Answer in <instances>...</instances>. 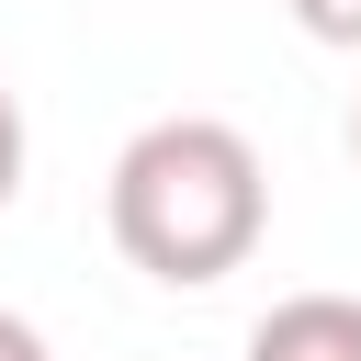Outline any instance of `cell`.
Segmentation results:
<instances>
[{"label":"cell","mask_w":361,"mask_h":361,"mask_svg":"<svg viewBox=\"0 0 361 361\" xmlns=\"http://www.w3.org/2000/svg\"><path fill=\"white\" fill-rule=\"evenodd\" d=\"M11 192H23V102L0 90V214H11Z\"/></svg>","instance_id":"4"},{"label":"cell","mask_w":361,"mask_h":361,"mask_svg":"<svg viewBox=\"0 0 361 361\" xmlns=\"http://www.w3.org/2000/svg\"><path fill=\"white\" fill-rule=\"evenodd\" d=\"M248 361H361V293H282L248 327Z\"/></svg>","instance_id":"2"},{"label":"cell","mask_w":361,"mask_h":361,"mask_svg":"<svg viewBox=\"0 0 361 361\" xmlns=\"http://www.w3.org/2000/svg\"><path fill=\"white\" fill-rule=\"evenodd\" d=\"M282 11H293L316 45H350V56H361V0H282Z\"/></svg>","instance_id":"3"},{"label":"cell","mask_w":361,"mask_h":361,"mask_svg":"<svg viewBox=\"0 0 361 361\" xmlns=\"http://www.w3.org/2000/svg\"><path fill=\"white\" fill-rule=\"evenodd\" d=\"M0 361H56V350H45V327H34V316H11V305H0Z\"/></svg>","instance_id":"5"},{"label":"cell","mask_w":361,"mask_h":361,"mask_svg":"<svg viewBox=\"0 0 361 361\" xmlns=\"http://www.w3.org/2000/svg\"><path fill=\"white\" fill-rule=\"evenodd\" d=\"M350 158H361V102H350Z\"/></svg>","instance_id":"6"},{"label":"cell","mask_w":361,"mask_h":361,"mask_svg":"<svg viewBox=\"0 0 361 361\" xmlns=\"http://www.w3.org/2000/svg\"><path fill=\"white\" fill-rule=\"evenodd\" d=\"M102 214H113V248L169 282V293H203L226 271L259 259L271 237V169L259 147L226 124V113H158L124 135L113 180H102Z\"/></svg>","instance_id":"1"}]
</instances>
